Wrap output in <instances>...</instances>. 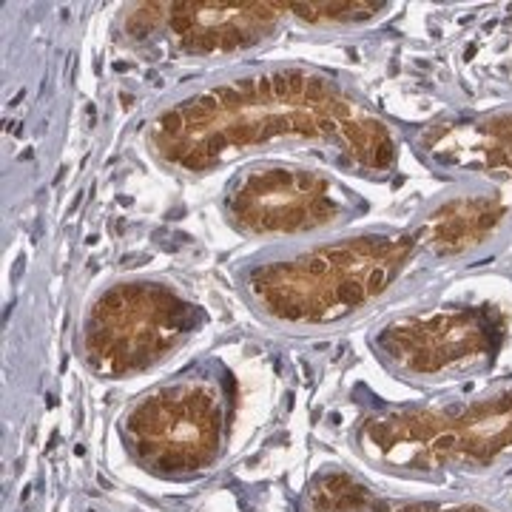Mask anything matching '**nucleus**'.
<instances>
[{
    "instance_id": "f257e3e1",
    "label": "nucleus",
    "mask_w": 512,
    "mask_h": 512,
    "mask_svg": "<svg viewBox=\"0 0 512 512\" xmlns=\"http://www.w3.org/2000/svg\"><path fill=\"white\" fill-rule=\"evenodd\" d=\"M148 157L185 180L265 151H302L362 180H387L399 137L365 97L308 63H259L177 94L148 117Z\"/></svg>"
},
{
    "instance_id": "f03ea898",
    "label": "nucleus",
    "mask_w": 512,
    "mask_h": 512,
    "mask_svg": "<svg viewBox=\"0 0 512 512\" xmlns=\"http://www.w3.org/2000/svg\"><path fill=\"white\" fill-rule=\"evenodd\" d=\"M419 259H430L416 222L362 228L345 237L245 262L239 296L282 333H328L376 308Z\"/></svg>"
},
{
    "instance_id": "7ed1b4c3",
    "label": "nucleus",
    "mask_w": 512,
    "mask_h": 512,
    "mask_svg": "<svg viewBox=\"0 0 512 512\" xmlns=\"http://www.w3.org/2000/svg\"><path fill=\"white\" fill-rule=\"evenodd\" d=\"M353 456L376 473L419 484L512 473V376L430 402L356 399Z\"/></svg>"
},
{
    "instance_id": "20e7f679",
    "label": "nucleus",
    "mask_w": 512,
    "mask_h": 512,
    "mask_svg": "<svg viewBox=\"0 0 512 512\" xmlns=\"http://www.w3.org/2000/svg\"><path fill=\"white\" fill-rule=\"evenodd\" d=\"M237 407L231 367L202 356L140 390L117 416V439L140 473L165 484H191L222 464Z\"/></svg>"
},
{
    "instance_id": "39448f33",
    "label": "nucleus",
    "mask_w": 512,
    "mask_h": 512,
    "mask_svg": "<svg viewBox=\"0 0 512 512\" xmlns=\"http://www.w3.org/2000/svg\"><path fill=\"white\" fill-rule=\"evenodd\" d=\"M200 302L163 279H120L94 293L77 328V359L103 382H126L165 365L205 328Z\"/></svg>"
},
{
    "instance_id": "423d86ee",
    "label": "nucleus",
    "mask_w": 512,
    "mask_h": 512,
    "mask_svg": "<svg viewBox=\"0 0 512 512\" xmlns=\"http://www.w3.org/2000/svg\"><path fill=\"white\" fill-rule=\"evenodd\" d=\"M220 211L239 237L279 242L339 231L365 214L367 202L325 165L259 157L225 180Z\"/></svg>"
},
{
    "instance_id": "0eeeda50",
    "label": "nucleus",
    "mask_w": 512,
    "mask_h": 512,
    "mask_svg": "<svg viewBox=\"0 0 512 512\" xmlns=\"http://www.w3.org/2000/svg\"><path fill=\"white\" fill-rule=\"evenodd\" d=\"M376 362L421 390L487 376L504 348V319L493 305H433L384 319L367 336Z\"/></svg>"
},
{
    "instance_id": "6e6552de",
    "label": "nucleus",
    "mask_w": 512,
    "mask_h": 512,
    "mask_svg": "<svg viewBox=\"0 0 512 512\" xmlns=\"http://www.w3.org/2000/svg\"><path fill=\"white\" fill-rule=\"evenodd\" d=\"M288 0L134 3L117 20L128 49L171 60H214L256 52L291 23Z\"/></svg>"
},
{
    "instance_id": "1a4fd4ad",
    "label": "nucleus",
    "mask_w": 512,
    "mask_h": 512,
    "mask_svg": "<svg viewBox=\"0 0 512 512\" xmlns=\"http://www.w3.org/2000/svg\"><path fill=\"white\" fill-rule=\"evenodd\" d=\"M416 154L447 174L512 183V111L433 123L416 140Z\"/></svg>"
},
{
    "instance_id": "9d476101",
    "label": "nucleus",
    "mask_w": 512,
    "mask_h": 512,
    "mask_svg": "<svg viewBox=\"0 0 512 512\" xmlns=\"http://www.w3.org/2000/svg\"><path fill=\"white\" fill-rule=\"evenodd\" d=\"M296 512H512L464 495H390L342 464L319 467L299 495Z\"/></svg>"
},
{
    "instance_id": "9b49d317",
    "label": "nucleus",
    "mask_w": 512,
    "mask_h": 512,
    "mask_svg": "<svg viewBox=\"0 0 512 512\" xmlns=\"http://www.w3.org/2000/svg\"><path fill=\"white\" fill-rule=\"evenodd\" d=\"M510 214V202L498 194L473 191L433 202L416 217L430 259H453L481 248Z\"/></svg>"
},
{
    "instance_id": "f8f14e48",
    "label": "nucleus",
    "mask_w": 512,
    "mask_h": 512,
    "mask_svg": "<svg viewBox=\"0 0 512 512\" xmlns=\"http://www.w3.org/2000/svg\"><path fill=\"white\" fill-rule=\"evenodd\" d=\"M291 18L313 29H333V26H362L382 18L390 3L376 0H345V3H293L288 0Z\"/></svg>"
}]
</instances>
